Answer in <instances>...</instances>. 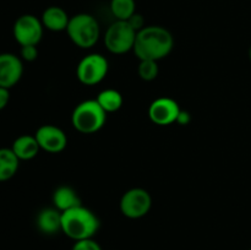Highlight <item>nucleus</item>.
<instances>
[{"mask_svg": "<svg viewBox=\"0 0 251 250\" xmlns=\"http://www.w3.org/2000/svg\"><path fill=\"white\" fill-rule=\"evenodd\" d=\"M174 47L171 32L162 26H146L137 32L134 44V53L139 60H154L169 55Z\"/></svg>", "mask_w": 251, "mask_h": 250, "instance_id": "nucleus-1", "label": "nucleus"}, {"mask_svg": "<svg viewBox=\"0 0 251 250\" xmlns=\"http://www.w3.org/2000/svg\"><path fill=\"white\" fill-rule=\"evenodd\" d=\"M100 229V220L97 216L85 206L61 212V232L75 242L91 239Z\"/></svg>", "mask_w": 251, "mask_h": 250, "instance_id": "nucleus-2", "label": "nucleus"}, {"mask_svg": "<svg viewBox=\"0 0 251 250\" xmlns=\"http://www.w3.org/2000/svg\"><path fill=\"white\" fill-rule=\"evenodd\" d=\"M107 113L97 100H87L78 103L71 115V123L75 130L81 134H95L105 124Z\"/></svg>", "mask_w": 251, "mask_h": 250, "instance_id": "nucleus-3", "label": "nucleus"}, {"mask_svg": "<svg viewBox=\"0 0 251 250\" xmlns=\"http://www.w3.org/2000/svg\"><path fill=\"white\" fill-rule=\"evenodd\" d=\"M66 32L70 41L76 47L82 49H90L95 47L100 36V28L97 19L85 12L70 17Z\"/></svg>", "mask_w": 251, "mask_h": 250, "instance_id": "nucleus-4", "label": "nucleus"}, {"mask_svg": "<svg viewBox=\"0 0 251 250\" xmlns=\"http://www.w3.org/2000/svg\"><path fill=\"white\" fill-rule=\"evenodd\" d=\"M136 34L129 22L115 20L104 33V46L110 53L125 54L134 49Z\"/></svg>", "mask_w": 251, "mask_h": 250, "instance_id": "nucleus-5", "label": "nucleus"}, {"mask_svg": "<svg viewBox=\"0 0 251 250\" xmlns=\"http://www.w3.org/2000/svg\"><path fill=\"white\" fill-rule=\"evenodd\" d=\"M109 70V63L102 54L91 53L82 58L76 69L78 81L85 86L98 85L104 80Z\"/></svg>", "mask_w": 251, "mask_h": 250, "instance_id": "nucleus-6", "label": "nucleus"}, {"mask_svg": "<svg viewBox=\"0 0 251 250\" xmlns=\"http://www.w3.org/2000/svg\"><path fill=\"white\" fill-rule=\"evenodd\" d=\"M120 211L130 220L142 218L152 207V198L147 190L142 188H132L125 191L120 199Z\"/></svg>", "mask_w": 251, "mask_h": 250, "instance_id": "nucleus-7", "label": "nucleus"}, {"mask_svg": "<svg viewBox=\"0 0 251 250\" xmlns=\"http://www.w3.org/2000/svg\"><path fill=\"white\" fill-rule=\"evenodd\" d=\"M43 24L38 17L31 14H25L15 21L12 33L21 47L37 46L43 37Z\"/></svg>", "mask_w": 251, "mask_h": 250, "instance_id": "nucleus-8", "label": "nucleus"}, {"mask_svg": "<svg viewBox=\"0 0 251 250\" xmlns=\"http://www.w3.org/2000/svg\"><path fill=\"white\" fill-rule=\"evenodd\" d=\"M180 107L178 102L171 97H159L149 107V118L153 124L167 126L176 122Z\"/></svg>", "mask_w": 251, "mask_h": 250, "instance_id": "nucleus-9", "label": "nucleus"}, {"mask_svg": "<svg viewBox=\"0 0 251 250\" xmlns=\"http://www.w3.org/2000/svg\"><path fill=\"white\" fill-rule=\"evenodd\" d=\"M39 147L49 153H60L68 145V137L60 127L55 125H42L34 134Z\"/></svg>", "mask_w": 251, "mask_h": 250, "instance_id": "nucleus-10", "label": "nucleus"}, {"mask_svg": "<svg viewBox=\"0 0 251 250\" xmlns=\"http://www.w3.org/2000/svg\"><path fill=\"white\" fill-rule=\"evenodd\" d=\"M24 64L20 56L12 53L0 54V87L10 90L22 77Z\"/></svg>", "mask_w": 251, "mask_h": 250, "instance_id": "nucleus-11", "label": "nucleus"}, {"mask_svg": "<svg viewBox=\"0 0 251 250\" xmlns=\"http://www.w3.org/2000/svg\"><path fill=\"white\" fill-rule=\"evenodd\" d=\"M41 21L43 24V26L47 29H49V31L60 32L66 31L69 21H70V17H69L68 12L63 7L49 6L42 14Z\"/></svg>", "mask_w": 251, "mask_h": 250, "instance_id": "nucleus-12", "label": "nucleus"}, {"mask_svg": "<svg viewBox=\"0 0 251 250\" xmlns=\"http://www.w3.org/2000/svg\"><path fill=\"white\" fill-rule=\"evenodd\" d=\"M37 227L44 234H55L61 230V212L55 207L43 208L37 216Z\"/></svg>", "mask_w": 251, "mask_h": 250, "instance_id": "nucleus-13", "label": "nucleus"}, {"mask_svg": "<svg viewBox=\"0 0 251 250\" xmlns=\"http://www.w3.org/2000/svg\"><path fill=\"white\" fill-rule=\"evenodd\" d=\"M11 150L20 161H29L38 154L41 147H39L36 136L21 135L12 142Z\"/></svg>", "mask_w": 251, "mask_h": 250, "instance_id": "nucleus-14", "label": "nucleus"}, {"mask_svg": "<svg viewBox=\"0 0 251 250\" xmlns=\"http://www.w3.org/2000/svg\"><path fill=\"white\" fill-rule=\"evenodd\" d=\"M53 203L54 207L60 211V212H65L70 208L82 205L77 193L71 186L68 185L59 186L58 189H55L53 194Z\"/></svg>", "mask_w": 251, "mask_h": 250, "instance_id": "nucleus-15", "label": "nucleus"}, {"mask_svg": "<svg viewBox=\"0 0 251 250\" xmlns=\"http://www.w3.org/2000/svg\"><path fill=\"white\" fill-rule=\"evenodd\" d=\"M20 159L11 149H0V181H6L16 174Z\"/></svg>", "mask_w": 251, "mask_h": 250, "instance_id": "nucleus-16", "label": "nucleus"}, {"mask_svg": "<svg viewBox=\"0 0 251 250\" xmlns=\"http://www.w3.org/2000/svg\"><path fill=\"white\" fill-rule=\"evenodd\" d=\"M96 100L107 114L119 110L122 108L123 102H124L122 93L114 88H107V90L100 91Z\"/></svg>", "mask_w": 251, "mask_h": 250, "instance_id": "nucleus-17", "label": "nucleus"}, {"mask_svg": "<svg viewBox=\"0 0 251 250\" xmlns=\"http://www.w3.org/2000/svg\"><path fill=\"white\" fill-rule=\"evenodd\" d=\"M110 11L117 20L127 21L136 12L135 0H112Z\"/></svg>", "mask_w": 251, "mask_h": 250, "instance_id": "nucleus-18", "label": "nucleus"}, {"mask_svg": "<svg viewBox=\"0 0 251 250\" xmlns=\"http://www.w3.org/2000/svg\"><path fill=\"white\" fill-rule=\"evenodd\" d=\"M158 61L140 60L139 68H137V74H139L140 78H142L144 81H153L158 76Z\"/></svg>", "mask_w": 251, "mask_h": 250, "instance_id": "nucleus-19", "label": "nucleus"}, {"mask_svg": "<svg viewBox=\"0 0 251 250\" xmlns=\"http://www.w3.org/2000/svg\"><path fill=\"white\" fill-rule=\"evenodd\" d=\"M73 250H102V248H100V245L96 240L91 238V239H83L75 242Z\"/></svg>", "mask_w": 251, "mask_h": 250, "instance_id": "nucleus-20", "label": "nucleus"}, {"mask_svg": "<svg viewBox=\"0 0 251 250\" xmlns=\"http://www.w3.org/2000/svg\"><path fill=\"white\" fill-rule=\"evenodd\" d=\"M20 58L26 61H34L38 58V49L37 46H24L21 47Z\"/></svg>", "mask_w": 251, "mask_h": 250, "instance_id": "nucleus-21", "label": "nucleus"}, {"mask_svg": "<svg viewBox=\"0 0 251 250\" xmlns=\"http://www.w3.org/2000/svg\"><path fill=\"white\" fill-rule=\"evenodd\" d=\"M127 22H129L130 26H131L136 32H140L142 28H145V27H146L145 26L144 16H142L141 14H137V12H135V14L132 15L129 20H127Z\"/></svg>", "mask_w": 251, "mask_h": 250, "instance_id": "nucleus-22", "label": "nucleus"}, {"mask_svg": "<svg viewBox=\"0 0 251 250\" xmlns=\"http://www.w3.org/2000/svg\"><path fill=\"white\" fill-rule=\"evenodd\" d=\"M10 100V91L7 88L0 87V110L4 109Z\"/></svg>", "mask_w": 251, "mask_h": 250, "instance_id": "nucleus-23", "label": "nucleus"}, {"mask_svg": "<svg viewBox=\"0 0 251 250\" xmlns=\"http://www.w3.org/2000/svg\"><path fill=\"white\" fill-rule=\"evenodd\" d=\"M191 122V115L190 113L186 112V110H180V113H179L178 118H176V124L179 125H188L189 123Z\"/></svg>", "mask_w": 251, "mask_h": 250, "instance_id": "nucleus-24", "label": "nucleus"}, {"mask_svg": "<svg viewBox=\"0 0 251 250\" xmlns=\"http://www.w3.org/2000/svg\"><path fill=\"white\" fill-rule=\"evenodd\" d=\"M249 59H250V61H251V46H250V48H249Z\"/></svg>", "mask_w": 251, "mask_h": 250, "instance_id": "nucleus-25", "label": "nucleus"}, {"mask_svg": "<svg viewBox=\"0 0 251 250\" xmlns=\"http://www.w3.org/2000/svg\"><path fill=\"white\" fill-rule=\"evenodd\" d=\"M249 250H251V248H250V249H249Z\"/></svg>", "mask_w": 251, "mask_h": 250, "instance_id": "nucleus-26", "label": "nucleus"}]
</instances>
